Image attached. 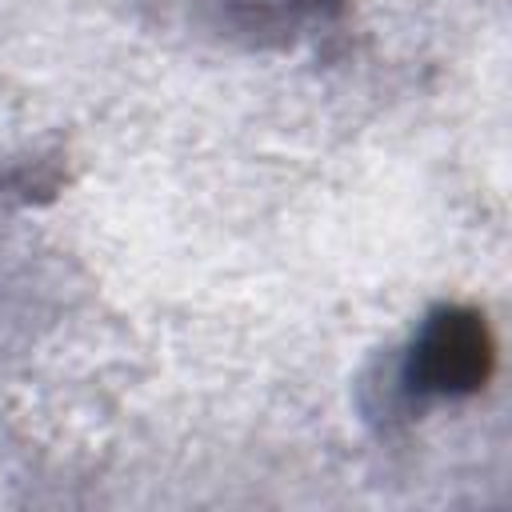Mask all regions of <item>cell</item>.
Here are the masks:
<instances>
[{
  "mask_svg": "<svg viewBox=\"0 0 512 512\" xmlns=\"http://www.w3.org/2000/svg\"><path fill=\"white\" fill-rule=\"evenodd\" d=\"M496 368V340L476 308H436L404 364V380L420 396H472Z\"/></svg>",
  "mask_w": 512,
  "mask_h": 512,
  "instance_id": "cell-1",
  "label": "cell"
}]
</instances>
